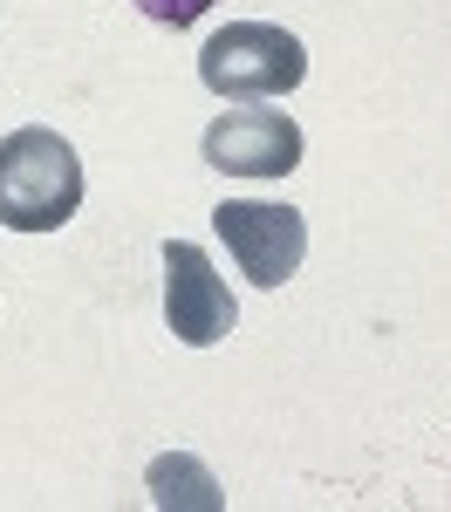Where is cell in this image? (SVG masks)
I'll use <instances>...</instances> for the list:
<instances>
[{
  "label": "cell",
  "instance_id": "5b68a950",
  "mask_svg": "<svg viewBox=\"0 0 451 512\" xmlns=\"http://www.w3.org/2000/svg\"><path fill=\"white\" fill-rule=\"evenodd\" d=\"M205 164L219 178H287L301 164V123L287 110H226L205 130Z\"/></svg>",
  "mask_w": 451,
  "mask_h": 512
},
{
  "label": "cell",
  "instance_id": "52a82bcc",
  "mask_svg": "<svg viewBox=\"0 0 451 512\" xmlns=\"http://www.w3.org/2000/svg\"><path fill=\"white\" fill-rule=\"evenodd\" d=\"M158 28H192L199 14H212V0H137Z\"/></svg>",
  "mask_w": 451,
  "mask_h": 512
},
{
  "label": "cell",
  "instance_id": "277c9868",
  "mask_svg": "<svg viewBox=\"0 0 451 512\" xmlns=\"http://www.w3.org/2000/svg\"><path fill=\"white\" fill-rule=\"evenodd\" d=\"M233 321H240V308H233L226 280L212 274V260L192 239H171L164 246V328L185 349H212L233 335Z\"/></svg>",
  "mask_w": 451,
  "mask_h": 512
},
{
  "label": "cell",
  "instance_id": "6da1fadb",
  "mask_svg": "<svg viewBox=\"0 0 451 512\" xmlns=\"http://www.w3.org/2000/svg\"><path fill=\"white\" fill-rule=\"evenodd\" d=\"M82 205V158L48 123L0 137V219L14 233H55Z\"/></svg>",
  "mask_w": 451,
  "mask_h": 512
},
{
  "label": "cell",
  "instance_id": "8992f818",
  "mask_svg": "<svg viewBox=\"0 0 451 512\" xmlns=\"http://www.w3.org/2000/svg\"><path fill=\"white\" fill-rule=\"evenodd\" d=\"M151 499H158V506H199V512H212V506H219V485H212V472H205L199 458L171 451V458L151 465Z\"/></svg>",
  "mask_w": 451,
  "mask_h": 512
},
{
  "label": "cell",
  "instance_id": "7a4b0ae2",
  "mask_svg": "<svg viewBox=\"0 0 451 512\" xmlns=\"http://www.w3.org/2000/svg\"><path fill=\"white\" fill-rule=\"evenodd\" d=\"M301 76H308V48L274 21H226L199 48V82L212 96H233V103L287 96V89H301Z\"/></svg>",
  "mask_w": 451,
  "mask_h": 512
},
{
  "label": "cell",
  "instance_id": "3957f363",
  "mask_svg": "<svg viewBox=\"0 0 451 512\" xmlns=\"http://www.w3.org/2000/svg\"><path fill=\"white\" fill-rule=\"evenodd\" d=\"M212 233L226 239L233 267L253 287H287L301 274V253H308V226L294 205H267V198H226L212 212Z\"/></svg>",
  "mask_w": 451,
  "mask_h": 512
}]
</instances>
